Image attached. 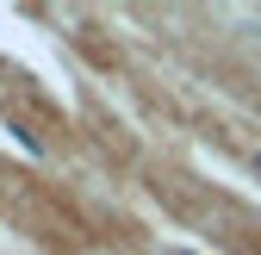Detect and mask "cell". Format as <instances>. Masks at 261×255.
I'll return each mask as SVG.
<instances>
[{
  "label": "cell",
  "mask_w": 261,
  "mask_h": 255,
  "mask_svg": "<svg viewBox=\"0 0 261 255\" xmlns=\"http://www.w3.org/2000/svg\"><path fill=\"white\" fill-rule=\"evenodd\" d=\"M255 174H261V149H255Z\"/></svg>",
  "instance_id": "1"
}]
</instances>
